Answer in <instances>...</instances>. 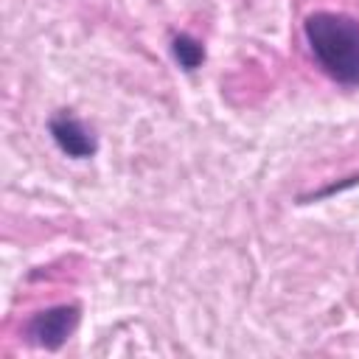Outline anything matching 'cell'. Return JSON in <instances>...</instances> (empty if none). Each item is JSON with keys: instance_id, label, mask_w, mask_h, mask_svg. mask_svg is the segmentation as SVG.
<instances>
[{"instance_id": "1", "label": "cell", "mask_w": 359, "mask_h": 359, "mask_svg": "<svg viewBox=\"0 0 359 359\" xmlns=\"http://www.w3.org/2000/svg\"><path fill=\"white\" fill-rule=\"evenodd\" d=\"M306 45L320 70L342 84L359 87V20L342 11H314L303 20Z\"/></svg>"}, {"instance_id": "2", "label": "cell", "mask_w": 359, "mask_h": 359, "mask_svg": "<svg viewBox=\"0 0 359 359\" xmlns=\"http://www.w3.org/2000/svg\"><path fill=\"white\" fill-rule=\"evenodd\" d=\"M79 320H81V309L76 303H62V306L42 309V311L28 317L25 339L34 348H42V351H59L73 337V331L79 328Z\"/></svg>"}, {"instance_id": "3", "label": "cell", "mask_w": 359, "mask_h": 359, "mask_svg": "<svg viewBox=\"0 0 359 359\" xmlns=\"http://www.w3.org/2000/svg\"><path fill=\"white\" fill-rule=\"evenodd\" d=\"M48 132H50L56 149H59L62 154H67L70 160H90V157H95V151H98L95 135H93L76 115H70V112H56V115H50Z\"/></svg>"}, {"instance_id": "4", "label": "cell", "mask_w": 359, "mask_h": 359, "mask_svg": "<svg viewBox=\"0 0 359 359\" xmlns=\"http://www.w3.org/2000/svg\"><path fill=\"white\" fill-rule=\"evenodd\" d=\"M171 56H174V62L185 70V73H194V70H199L202 67V62H205V45L196 39V36H191V34H174L171 36Z\"/></svg>"}]
</instances>
